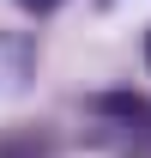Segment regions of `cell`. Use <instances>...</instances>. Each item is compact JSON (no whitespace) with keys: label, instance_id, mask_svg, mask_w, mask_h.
Returning a JSON list of instances; mask_svg holds the SVG:
<instances>
[{"label":"cell","instance_id":"obj_4","mask_svg":"<svg viewBox=\"0 0 151 158\" xmlns=\"http://www.w3.org/2000/svg\"><path fill=\"white\" fill-rule=\"evenodd\" d=\"M18 6H24V12H55L60 0H18Z\"/></svg>","mask_w":151,"mask_h":158},{"label":"cell","instance_id":"obj_2","mask_svg":"<svg viewBox=\"0 0 151 158\" xmlns=\"http://www.w3.org/2000/svg\"><path fill=\"white\" fill-rule=\"evenodd\" d=\"M37 73V43L24 31H0V98H18Z\"/></svg>","mask_w":151,"mask_h":158},{"label":"cell","instance_id":"obj_3","mask_svg":"<svg viewBox=\"0 0 151 158\" xmlns=\"http://www.w3.org/2000/svg\"><path fill=\"white\" fill-rule=\"evenodd\" d=\"M0 158H48V140L30 134V128H18V134L0 140Z\"/></svg>","mask_w":151,"mask_h":158},{"label":"cell","instance_id":"obj_5","mask_svg":"<svg viewBox=\"0 0 151 158\" xmlns=\"http://www.w3.org/2000/svg\"><path fill=\"white\" fill-rule=\"evenodd\" d=\"M145 67H151V31H145Z\"/></svg>","mask_w":151,"mask_h":158},{"label":"cell","instance_id":"obj_1","mask_svg":"<svg viewBox=\"0 0 151 158\" xmlns=\"http://www.w3.org/2000/svg\"><path fill=\"white\" fill-rule=\"evenodd\" d=\"M91 116V140L115 158H151V98L133 91H97L85 103Z\"/></svg>","mask_w":151,"mask_h":158}]
</instances>
